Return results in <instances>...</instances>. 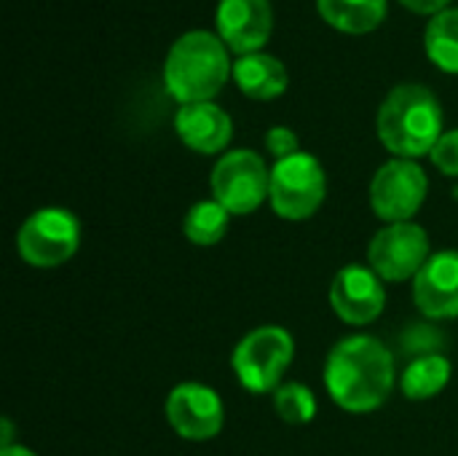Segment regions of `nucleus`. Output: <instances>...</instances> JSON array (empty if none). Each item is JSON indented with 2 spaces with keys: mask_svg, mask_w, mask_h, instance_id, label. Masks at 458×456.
I'll return each instance as SVG.
<instances>
[{
  "mask_svg": "<svg viewBox=\"0 0 458 456\" xmlns=\"http://www.w3.org/2000/svg\"><path fill=\"white\" fill-rule=\"evenodd\" d=\"M325 387L344 411L370 414L394 387V357L373 336H349L327 355Z\"/></svg>",
  "mask_w": 458,
  "mask_h": 456,
  "instance_id": "f257e3e1",
  "label": "nucleus"
},
{
  "mask_svg": "<svg viewBox=\"0 0 458 456\" xmlns=\"http://www.w3.org/2000/svg\"><path fill=\"white\" fill-rule=\"evenodd\" d=\"M376 126L381 142L397 159L427 156L443 137L440 99L421 83H400L381 102Z\"/></svg>",
  "mask_w": 458,
  "mask_h": 456,
  "instance_id": "f03ea898",
  "label": "nucleus"
},
{
  "mask_svg": "<svg viewBox=\"0 0 458 456\" xmlns=\"http://www.w3.org/2000/svg\"><path fill=\"white\" fill-rule=\"evenodd\" d=\"M233 73L228 46L209 30L182 32L164 62V86L180 102H209Z\"/></svg>",
  "mask_w": 458,
  "mask_h": 456,
  "instance_id": "7ed1b4c3",
  "label": "nucleus"
},
{
  "mask_svg": "<svg viewBox=\"0 0 458 456\" xmlns=\"http://www.w3.org/2000/svg\"><path fill=\"white\" fill-rule=\"evenodd\" d=\"M327 194V177L322 164L311 153H295L282 159L271 169V207L284 220H306L311 218Z\"/></svg>",
  "mask_w": 458,
  "mask_h": 456,
  "instance_id": "20e7f679",
  "label": "nucleus"
},
{
  "mask_svg": "<svg viewBox=\"0 0 458 456\" xmlns=\"http://www.w3.org/2000/svg\"><path fill=\"white\" fill-rule=\"evenodd\" d=\"M81 245V223L72 212L59 207H46L32 212L19 234L16 250L21 261L35 269H56L67 263Z\"/></svg>",
  "mask_w": 458,
  "mask_h": 456,
  "instance_id": "39448f33",
  "label": "nucleus"
},
{
  "mask_svg": "<svg viewBox=\"0 0 458 456\" xmlns=\"http://www.w3.org/2000/svg\"><path fill=\"white\" fill-rule=\"evenodd\" d=\"M293 357V336L284 328L266 325L239 341L233 349V371L250 392H274Z\"/></svg>",
  "mask_w": 458,
  "mask_h": 456,
  "instance_id": "423d86ee",
  "label": "nucleus"
},
{
  "mask_svg": "<svg viewBox=\"0 0 458 456\" xmlns=\"http://www.w3.org/2000/svg\"><path fill=\"white\" fill-rule=\"evenodd\" d=\"M209 185L215 202H220L231 215H250L263 204V199H268L271 172L255 151L239 148L215 164Z\"/></svg>",
  "mask_w": 458,
  "mask_h": 456,
  "instance_id": "0eeeda50",
  "label": "nucleus"
},
{
  "mask_svg": "<svg viewBox=\"0 0 458 456\" xmlns=\"http://www.w3.org/2000/svg\"><path fill=\"white\" fill-rule=\"evenodd\" d=\"M429 180L413 159L386 161L370 183V204L386 223H408L424 204Z\"/></svg>",
  "mask_w": 458,
  "mask_h": 456,
  "instance_id": "6e6552de",
  "label": "nucleus"
},
{
  "mask_svg": "<svg viewBox=\"0 0 458 456\" xmlns=\"http://www.w3.org/2000/svg\"><path fill=\"white\" fill-rule=\"evenodd\" d=\"M429 258V237L413 220L386 223L368 247L370 269L386 282H403L408 277L416 280Z\"/></svg>",
  "mask_w": 458,
  "mask_h": 456,
  "instance_id": "1a4fd4ad",
  "label": "nucleus"
},
{
  "mask_svg": "<svg viewBox=\"0 0 458 456\" xmlns=\"http://www.w3.org/2000/svg\"><path fill=\"white\" fill-rule=\"evenodd\" d=\"M166 419L180 438L209 441L223 430V400L204 384H177L166 398Z\"/></svg>",
  "mask_w": 458,
  "mask_h": 456,
  "instance_id": "9d476101",
  "label": "nucleus"
},
{
  "mask_svg": "<svg viewBox=\"0 0 458 456\" xmlns=\"http://www.w3.org/2000/svg\"><path fill=\"white\" fill-rule=\"evenodd\" d=\"M330 304L335 314L349 325L373 323L386 304L384 280L365 266H346L335 274L330 285Z\"/></svg>",
  "mask_w": 458,
  "mask_h": 456,
  "instance_id": "9b49d317",
  "label": "nucleus"
},
{
  "mask_svg": "<svg viewBox=\"0 0 458 456\" xmlns=\"http://www.w3.org/2000/svg\"><path fill=\"white\" fill-rule=\"evenodd\" d=\"M274 11L268 0H217V35L236 54H255L268 43Z\"/></svg>",
  "mask_w": 458,
  "mask_h": 456,
  "instance_id": "f8f14e48",
  "label": "nucleus"
},
{
  "mask_svg": "<svg viewBox=\"0 0 458 456\" xmlns=\"http://www.w3.org/2000/svg\"><path fill=\"white\" fill-rule=\"evenodd\" d=\"M416 306L432 317H458V250L435 253L413 280Z\"/></svg>",
  "mask_w": 458,
  "mask_h": 456,
  "instance_id": "ddd939ff",
  "label": "nucleus"
},
{
  "mask_svg": "<svg viewBox=\"0 0 458 456\" xmlns=\"http://www.w3.org/2000/svg\"><path fill=\"white\" fill-rule=\"evenodd\" d=\"M174 129L180 140L196 153H220L233 134L231 116L212 99L180 105L174 116Z\"/></svg>",
  "mask_w": 458,
  "mask_h": 456,
  "instance_id": "4468645a",
  "label": "nucleus"
},
{
  "mask_svg": "<svg viewBox=\"0 0 458 456\" xmlns=\"http://www.w3.org/2000/svg\"><path fill=\"white\" fill-rule=\"evenodd\" d=\"M233 78L239 89L252 99H274L287 89L290 81L287 67L266 51L239 56L233 65Z\"/></svg>",
  "mask_w": 458,
  "mask_h": 456,
  "instance_id": "2eb2a0df",
  "label": "nucleus"
},
{
  "mask_svg": "<svg viewBox=\"0 0 458 456\" xmlns=\"http://www.w3.org/2000/svg\"><path fill=\"white\" fill-rule=\"evenodd\" d=\"M317 11L335 30L362 35L386 19V0H317Z\"/></svg>",
  "mask_w": 458,
  "mask_h": 456,
  "instance_id": "dca6fc26",
  "label": "nucleus"
},
{
  "mask_svg": "<svg viewBox=\"0 0 458 456\" xmlns=\"http://www.w3.org/2000/svg\"><path fill=\"white\" fill-rule=\"evenodd\" d=\"M424 48L440 70L458 73V8L448 5L429 19L424 30Z\"/></svg>",
  "mask_w": 458,
  "mask_h": 456,
  "instance_id": "f3484780",
  "label": "nucleus"
},
{
  "mask_svg": "<svg viewBox=\"0 0 458 456\" xmlns=\"http://www.w3.org/2000/svg\"><path fill=\"white\" fill-rule=\"evenodd\" d=\"M448 379H451V363L443 355H424L405 368L403 392L411 400H429L445 390Z\"/></svg>",
  "mask_w": 458,
  "mask_h": 456,
  "instance_id": "a211bd4d",
  "label": "nucleus"
},
{
  "mask_svg": "<svg viewBox=\"0 0 458 456\" xmlns=\"http://www.w3.org/2000/svg\"><path fill=\"white\" fill-rule=\"evenodd\" d=\"M228 223H231V212L220 202L209 199V202H199L188 210L182 231H185L188 242L201 245V247H212L225 237Z\"/></svg>",
  "mask_w": 458,
  "mask_h": 456,
  "instance_id": "6ab92c4d",
  "label": "nucleus"
},
{
  "mask_svg": "<svg viewBox=\"0 0 458 456\" xmlns=\"http://www.w3.org/2000/svg\"><path fill=\"white\" fill-rule=\"evenodd\" d=\"M274 409L287 425H309L317 417V398L306 384H279L274 390Z\"/></svg>",
  "mask_w": 458,
  "mask_h": 456,
  "instance_id": "aec40b11",
  "label": "nucleus"
},
{
  "mask_svg": "<svg viewBox=\"0 0 458 456\" xmlns=\"http://www.w3.org/2000/svg\"><path fill=\"white\" fill-rule=\"evenodd\" d=\"M429 156L443 175L458 177V129L443 132V137L437 140V145L432 148Z\"/></svg>",
  "mask_w": 458,
  "mask_h": 456,
  "instance_id": "412c9836",
  "label": "nucleus"
},
{
  "mask_svg": "<svg viewBox=\"0 0 458 456\" xmlns=\"http://www.w3.org/2000/svg\"><path fill=\"white\" fill-rule=\"evenodd\" d=\"M266 148L268 153L276 156V161L282 159H290L295 153H301V142H298V134L290 129V126H271L268 134H266Z\"/></svg>",
  "mask_w": 458,
  "mask_h": 456,
  "instance_id": "4be33fe9",
  "label": "nucleus"
},
{
  "mask_svg": "<svg viewBox=\"0 0 458 456\" xmlns=\"http://www.w3.org/2000/svg\"><path fill=\"white\" fill-rule=\"evenodd\" d=\"M403 5H408L411 11H416V13H440V11H445L448 8V3L451 0H400Z\"/></svg>",
  "mask_w": 458,
  "mask_h": 456,
  "instance_id": "5701e85b",
  "label": "nucleus"
},
{
  "mask_svg": "<svg viewBox=\"0 0 458 456\" xmlns=\"http://www.w3.org/2000/svg\"><path fill=\"white\" fill-rule=\"evenodd\" d=\"M11 435H13V427H11L8 419H3V449H11V446H13V443H11Z\"/></svg>",
  "mask_w": 458,
  "mask_h": 456,
  "instance_id": "b1692460",
  "label": "nucleus"
},
{
  "mask_svg": "<svg viewBox=\"0 0 458 456\" xmlns=\"http://www.w3.org/2000/svg\"><path fill=\"white\" fill-rule=\"evenodd\" d=\"M0 456H35L30 449H24V446H11V449H3V454Z\"/></svg>",
  "mask_w": 458,
  "mask_h": 456,
  "instance_id": "393cba45",
  "label": "nucleus"
}]
</instances>
